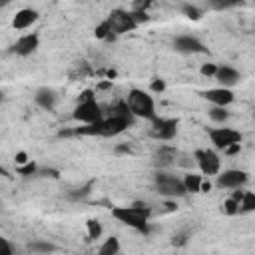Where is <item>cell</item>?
Masks as SVG:
<instances>
[{
    "mask_svg": "<svg viewBox=\"0 0 255 255\" xmlns=\"http://www.w3.org/2000/svg\"><path fill=\"white\" fill-rule=\"evenodd\" d=\"M28 161H30V159H28V155H26L24 151H18V153H16V163H18V167H20V165H26Z\"/></svg>",
    "mask_w": 255,
    "mask_h": 255,
    "instance_id": "30",
    "label": "cell"
},
{
    "mask_svg": "<svg viewBox=\"0 0 255 255\" xmlns=\"http://www.w3.org/2000/svg\"><path fill=\"white\" fill-rule=\"evenodd\" d=\"M209 118H211V122H215V124H225L227 120H229V112H227V108H211L209 110Z\"/></svg>",
    "mask_w": 255,
    "mask_h": 255,
    "instance_id": "20",
    "label": "cell"
},
{
    "mask_svg": "<svg viewBox=\"0 0 255 255\" xmlns=\"http://www.w3.org/2000/svg\"><path fill=\"white\" fill-rule=\"evenodd\" d=\"M0 255H14V249L6 237L0 235Z\"/></svg>",
    "mask_w": 255,
    "mask_h": 255,
    "instance_id": "27",
    "label": "cell"
},
{
    "mask_svg": "<svg viewBox=\"0 0 255 255\" xmlns=\"http://www.w3.org/2000/svg\"><path fill=\"white\" fill-rule=\"evenodd\" d=\"M177 120L175 118H155L151 120V128H149V135L157 141H169L175 137L177 133Z\"/></svg>",
    "mask_w": 255,
    "mask_h": 255,
    "instance_id": "7",
    "label": "cell"
},
{
    "mask_svg": "<svg viewBox=\"0 0 255 255\" xmlns=\"http://www.w3.org/2000/svg\"><path fill=\"white\" fill-rule=\"evenodd\" d=\"M223 213H227V215H237L239 213V203L235 201V199H225V203H223Z\"/></svg>",
    "mask_w": 255,
    "mask_h": 255,
    "instance_id": "25",
    "label": "cell"
},
{
    "mask_svg": "<svg viewBox=\"0 0 255 255\" xmlns=\"http://www.w3.org/2000/svg\"><path fill=\"white\" fill-rule=\"evenodd\" d=\"M175 155H177V151L171 145H161L159 151H157V155H155V159H157L159 165H169L175 159Z\"/></svg>",
    "mask_w": 255,
    "mask_h": 255,
    "instance_id": "18",
    "label": "cell"
},
{
    "mask_svg": "<svg viewBox=\"0 0 255 255\" xmlns=\"http://www.w3.org/2000/svg\"><path fill=\"white\" fill-rule=\"evenodd\" d=\"M36 20H38V10H34V8H22V10H18V12L14 14V18H12V28H14V30H26V28H30Z\"/></svg>",
    "mask_w": 255,
    "mask_h": 255,
    "instance_id": "14",
    "label": "cell"
},
{
    "mask_svg": "<svg viewBox=\"0 0 255 255\" xmlns=\"http://www.w3.org/2000/svg\"><path fill=\"white\" fill-rule=\"evenodd\" d=\"M181 12H183V16H187L189 20H199V18L203 16L201 8H197V6H193V4H183V6H181Z\"/></svg>",
    "mask_w": 255,
    "mask_h": 255,
    "instance_id": "23",
    "label": "cell"
},
{
    "mask_svg": "<svg viewBox=\"0 0 255 255\" xmlns=\"http://www.w3.org/2000/svg\"><path fill=\"white\" fill-rule=\"evenodd\" d=\"M72 118L84 126H92V124H100L104 120V114H102V108L100 104L96 102L94 98V92L92 90H86L82 92L80 100H78V106L74 108V114Z\"/></svg>",
    "mask_w": 255,
    "mask_h": 255,
    "instance_id": "2",
    "label": "cell"
},
{
    "mask_svg": "<svg viewBox=\"0 0 255 255\" xmlns=\"http://www.w3.org/2000/svg\"><path fill=\"white\" fill-rule=\"evenodd\" d=\"M126 104H128L129 114L135 116V118H143V120H149V122L157 118L153 98H151L147 92L139 90V88H133V90L128 92V100H126Z\"/></svg>",
    "mask_w": 255,
    "mask_h": 255,
    "instance_id": "3",
    "label": "cell"
},
{
    "mask_svg": "<svg viewBox=\"0 0 255 255\" xmlns=\"http://www.w3.org/2000/svg\"><path fill=\"white\" fill-rule=\"evenodd\" d=\"M213 78L221 84V88H229L231 90V86H235L241 80V74L231 66H217V72H215Z\"/></svg>",
    "mask_w": 255,
    "mask_h": 255,
    "instance_id": "15",
    "label": "cell"
},
{
    "mask_svg": "<svg viewBox=\"0 0 255 255\" xmlns=\"http://www.w3.org/2000/svg\"><path fill=\"white\" fill-rule=\"evenodd\" d=\"M173 48L177 52H183V54H203L207 52L205 44L195 38V36H189V34H183V36H175L173 40Z\"/></svg>",
    "mask_w": 255,
    "mask_h": 255,
    "instance_id": "11",
    "label": "cell"
},
{
    "mask_svg": "<svg viewBox=\"0 0 255 255\" xmlns=\"http://www.w3.org/2000/svg\"><path fill=\"white\" fill-rule=\"evenodd\" d=\"M116 153H129V147H124V145H120V147H116Z\"/></svg>",
    "mask_w": 255,
    "mask_h": 255,
    "instance_id": "33",
    "label": "cell"
},
{
    "mask_svg": "<svg viewBox=\"0 0 255 255\" xmlns=\"http://www.w3.org/2000/svg\"><path fill=\"white\" fill-rule=\"evenodd\" d=\"M185 241H187V239H185V235H175L171 243H173V245H185Z\"/></svg>",
    "mask_w": 255,
    "mask_h": 255,
    "instance_id": "32",
    "label": "cell"
},
{
    "mask_svg": "<svg viewBox=\"0 0 255 255\" xmlns=\"http://www.w3.org/2000/svg\"><path fill=\"white\" fill-rule=\"evenodd\" d=\"M247 179H249V175L243 169H225V171L217 173L215 185L221 189H239L247 183Z\"/></svg>",
    "mask_w": 255,
    "mask_h": 255,
    "instance_id": "10",
    "label": "cell"
},
{
    "mask_svg": "<svg viewBox=\"0 0 255 255\" xmlns=\"http://www.w3.org/2000/svg\"><path fill=\"white\" fill-rule=\"evenodd\" d=\"M108 26H110V32L112 36H118V34H126L129 30H133L137 26L133 14L129 10H124V8H116L110 12V16L106 18Z\"/></svg>",
    "mask_w": 255,
    "mask_h": 255,
    "instance_id": "4",
    "label": "cell"
},
{
    "mask_svg": "<svg viewBox=\"0 0 255 255\" xmlns=\"http://www.w3.org/2000/svg\"><path fill=\"white\" fill-rule=\"evenodd\" d=\"M185 193H201V183H203V175L197 173H185V177L181 179Z\"/></svg>",
    "mask_w": 255,
    "mask_h": 255,
    "instance_id": "17",
    "label": "cell"
},
{
    "mask_svg": "<svg viewBox=\"0 0 255 255\" xmlns=\"http://www.w3.org/2000/svg\"><path fill=\"white\" fill-rule=\"evenodd\" d=\"M118 253H120V239L118 237H108L100 245V251H98V255H118Z\"/></svg>",
    "mask_w": 255,
    "mask_h": 255,
    "instance_id": "19",
    "label": "cell"
},
{
    "mask_svg": "<svg viewBox=\"0 0 255 255\" xmlns=\"http://www.w3.org/2000/svg\"><path fill=\"white\" fill-rule=\"evenodd\" d=\"M207 135H209L213 147H217V149H227L229 145L241 143V139H243V135L233 128H213L207 131Z\"/></svg>",
    "mask_w": 255,
    "mask_h": 255,
    "instance_id": "8",
    "label": "cell"
},
{
    "mask_svg": "<svg viewBox=\"0 0 255 255\" xmlns=\"http://www.w3.org/2000/svg\"><path fill=\"white\" fill-rule=\"evenodd\" d=\"M34 100H36V104L42 108V110H54V106H56V102H58V96H56V92L52 90V88H40L38 92H36V96H34Z\"/></svg>",
    "mask_w": 255,
    "mask_h": 255,
    "instance_id": "16",
    "label": "cell"
},
{
    "mask_svg": "<svg viewBox=\"0 0 255 255\" xmlns=\"http://www.w3.org/2000/svg\"><path fill=\"white\" fill-rule=\"evenodd\" d=\"M38 171V167H36V163L30 159L26 165H20L18 167V173H22V175H32V173H36Z\"/></svg>",
    "mask_w": 255,
    "mask_h": 255,
    "instance_id": "26",
    "label": "cell"
},
{
    "mask_svg": "<svg viewBox=\"0 0 255 255\" xmlns=\"http://www.w3.org/2000/svg\"><path fill=\"white\" fill-rule=\"evenodd\" d=\"M149 90L155 92V94H157V92H163V90H165V82H163V80H153L151 86H149Z\"/></svg>",
    "mask_w": 255,
    "mask_h": 255,
    "instance_id": "29",
    "label": "cell"
},
{
    "mask_svg": "<svg viewBox=\"0 0 255 255\" xmlns=\"http://www.w3.org/2000/svg\"><path fill=\"white\" fill-rule=\"evenodd\" d=\"M207 102H211L215 108H227L229 104H233V100H235V94H233V90H229V88H211V90H205L203 94H201Z\"/></svg>",
    "mask_w": 255,
    "mask_h": 255,
    "instance_id": "12",
    "label": "cell"
},
{
    "mask_svg": "<svg viewBox=\"0 0 255 255\" xmlns=\"http://www.w3.org/2000/svg\"><path fill=\"white\" fill-rule=\"evenodd\" d=\"M38 46H40V38H38V34L28 32V34L20 36V38L14 42L12 52H16L18 56H30V54H34V52L38 50Z\"/></svg>",
    "mask_w": 255,
    "mask_h": 255,
    "instance_id": "13",
    "label": "cell"
},
{
    "mask_svg": "<svg viewBox=\"0 0 255 255\" xmlns=\"http://www.w3.org/2000/svg\"><path fill=\"white\" fill-rule=\"evenodd\" d=\"M2 102H4V92L0 90V104H2Z\"/></svg>",
    "mask_w": 255,
    "mask_h": 255,
    "instance_id": "34",
    "label": "cell"
},
{
    "mask_svg": "<svg viewBox=\"0 0 255 255\" xmlns=\"http://www.w3.org/2000/svg\"><path fill=\"white\" fill-rule=\"evenodd\" d=\"M193 159H195L201 175H217L221 171V157L213 149H195Z\"/></svg>",
    "mask_w": 255,
    "mask_h": 255,
    "instance_id": "6",
    "label": "cell"
},
{
    "mask_svg": "<svg viewBox=\"0 0 255 255\" xmlns=\"http://www.w3.org/2000/svg\"><path fill=\"white\" fill-rule=\"evenodd\" d=\"M217 72V64H203L201 66V74L203 76H215Z\"/></svg>",
    "mask_w": 255,
    "mask_h": 255,
    "instance_id": "28",
    "label": "cell"
},
{
    "mask_svg": "<svg viewBox=\"0 0 255 255\" xmlns=\"http://www.w3.org/2000/svg\"><path fill=\"white\" fill-rule=\"evenodd\" d=\"M86 229H88V237L90 239H100V235H102V223L98 221V219H88L86 221Z\"/></svg>",
    "mask_w": 255,
    "mask_h": 255,
    "instance_id": "21",
    "label": "cell"
},
{
    "mask_svg": "<svg viewBox=\"0 0 255 255\" xmlns=\"http://www.w3.org/2000/svg\"><path fill=\"white\" fill-rule=\"evenodd\" d=\"M155 189L159 195L163 197H181L185 195V187H183V181L175 175H169V173H163V171H157L155 173Z\"/></svg>",
    "mask_w": 255,
    "mask_h": 255,
    "instance_id": "5",
    "label": "cell"
},
{
    "mask_svg": "<svg viewBox=\"0 0 255 255\" xmlns=\"http://www.w3.org/2000/svg\"><path fill=\"white\" fill-rule=\"evenodd\" d=\"M0 175H6V169H4L2 165H0Z\"/></svg>",
    "mask_w": 255,
    "mask_h": 255,
    "instance_id": "35",
    "label": "cell"
},
{
    "mask_svg": "<svg viewBox=\"0 0 255 255\" xmlns=\"http://www.w3.org/2000/svg\"><path fill=\"white\" fill-rule=\"evenodd\" d=\"M149 215L151 209L145 203H131V205H122V207H112V217L139 233L149 231Z\"/></svg>",
    "mask_w": 255,
    "mask_h": 255,
    "instance_id": "1",
    "label": "cell"
},
{
    "mask_svg": "<svg viewBox=\"0 0 255 255\" xmlns=\"http://www.w3.org/2000/svg\"><path fill=\"white\" fill-rule=\"evenodd\" d=\"M239 151H241V143H235V145H229L227 149H223V153H227V155H235Z\"/></svg>",
    "mask_w": 255,
    "mask_h": 255,
    "instance_id": "31",
    "label": "cell"
},
{
    "mask_svg": "<svg viewBox=\"0 0 255 255\" xmlns=\"http://www.w3.org/2000/svg\"><path fill=\"white\" fill-rule=\"evenodd\" d=\"M129 124H131V118H124V116L104 118L98 124V135H102V137H116V135L124 133Z\"/></svg>",
    "mask_w": 255,
    "mask_h": 255,
    "instance_id": "9",
    "label": "cell"
},
{
    "mask_svg": "<svg viewBox=\"0 0 255 255\" xmlns=\"http://www.w3.org/2000/svg\"><path fill=\"white\" fill-rule=\"evenodd\" d=\"M28 249L34 251V253H52V251L56 249V245H52V243H48V241H32V243L28 245Z\"/></svg>",
    "mask_w": 255,
    "mask_h": 255,
    "instance_id": "22",
    "label": "cell"
},
{
    "mask_svg": "<svg viewBox=\"0 0 255 255\" xmlns=\"http://www.w3.org/2000/svg\"><path fill=\"white\" fill-rule=\"evenodd\" d=\"M96 38H100V40H106V38H112V32H110V26H108V22L106 20H102L98 26H96Z\"/></svg>",
    "mask_w": 255,
    "mask_h": 255,
    "instance_id": "24",
    "label": "cell"
}]
</instances>
